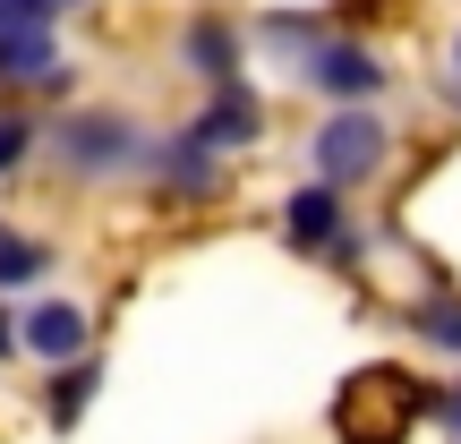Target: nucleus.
Returning <instances> with one entry per match:
<instances>
[{"label":"nucleus","mask_w":461,"mask_h":444,"mask_svg":"<svg viewBox=\"0 0 461 444\" xmlns=\"http://www.w3.org/2000/svg\"><path fill=\"white\" fill-rule=\"evenodd\" d=\"M308 154H316V180H333V188L350 197L359 180H376V171H384V154H393V129H384L367 103H342V112L316 129V146H308Z\"/></svg>","instance_id":"obj_2"},{"label":"nucleus","mask_w":461,"mask_h":444,"mask_svg":"<svg viewBox=\"0 0 461 444\" xmlns=\"http://www.w3.org/2000/svg\"><path fill=\"white\" fill-rule=\"evenodd\" d=\"M26 154H34V120L26 112H0V180H9Z\"/></svg>","instance_id":"obj_14"},{"label":"nucleus","mask_w":461,"mask_h":444,"mask_svg":"<svg viewBox=\"0 0 461 444\" xmlns=\"http://www.w3.org/2000/svg\"><path fill=\"white\" fill-rule=\"evenodd\" d=\"M342 222H350V205H342L333 180H308V188L282 197V248H299V257H325L342 240Z\"/></svg>","instance_id":"obj_4"},{"label":"nucleus","mask_w":461,"mask_h":444,"mask_svg":"<svg viewBox=\"0 0 461 444\" xmlns=\"http://www.w3.org/2000/svg\"><path fill=\"white\" fill-rule=\"evenodd\" d=\"M17 333H26L34 359H86V342H95V316L77 308V299H34V308H17Z\"/></svg>","instance_id":"obj_6"},{"label":"nucleus","mask_w":461,"mask_h":444,"mask_svg":"<svg viewBox=\"0 0 461 444\" xmlns=\"http://www.w3.org/2000/svg\"><path fill=\"white\" fill-rule=\"evenodd\" d=\"M240 26H222V17H188V34H180V60L197 68L205 86H222V77H240Z\"/></svg>","instance_id":"obj_9"},{"label":"nucleus","mask_w":461,"mask_h":444,"mask_svg":"<svg viewBox=\"0 0 461 444\" xmlns=\"http://www.w3.org/2000/svg\"><path fill=\"white\" fill-rule=\"evenodd\" d=\"M325 257H333V265H367V231H359V222H342V240H333Z\"/></svg>","instance_id":"obj_15"},{"label":"nucleus","mask_w":461,"mask_h":444,"mask_svg":"<svg viewBox=\"0 0 461 444\" xmlns=\"http://www.w3.org/2000/svg\"><path fill=\"white\" fill-rule=\"evenodd\" d=\"M17 350H26V333H17V308L0 299V359H17Z\"/></svg>","instance_id":"obj_16"},{"label":"nucleus","mask_w":461,"mask_h":444,"mask_svg":"<svg viewBox=\"0 0 461 444\" xmlns=\"http://www.w3.org/2000/svg\"><path fill=\"white\" fill-rule=\"evenodd\" d=\"M299 77L325 86L333 103H367V95H384V60H376L367 43H350V34H325V43H316V60L299 68Z\"/></svg>","instance_id":"obj_3"},{"label":"nucleus","mask_w":461,"mask_h":444,"mask_svg":"<svg viewBox=\"0 0 461 444\" xmlns=\"http://www.w3.org/2000/svg\"><path fill=\"white\" fill-rule=\"evenodd\" d=\"M453 86H461V34H453Z\"/></svg>","instance_id":"obj_18"},{"label":"nucleus","mask_w":461,"mask_h":444,"mask_svg":"<svg viewBox=\"0 0 461 444\" xmlns=\"http://www.w3.org/2000/svg\"><path fill=\"white\" fill-rule=\"evenodd\" d=\"M402 325H411L428 350L461 359V299H453V291H428V299H411V316H402Z\"/></svg>","instance_id":"obj_12"},{"label":"nucleus","mask_w":461,"mask_h":444,"mask_svg":"<svg viewBox=\"0 0 461 444\" xmlns=\"http://www.w3.org/2000/svg\"><path fill=\"white\" fill-rule=\"evenodd\" d=\"M436 419H445V428H453V444H461V385H453V394H436Z\"/></svg>","instance_id":"obj_17"},{"label":"nucleus","mask_w":461,"mask_h":444,"mask_svg":"<svg viewBox=\"0 0 461 444\" xmlns=\"http://www.w3.org/2000/svg\"><path fill=\"white\" fill-rule=\"evenodd\" d=\"M188 137H205L214 154H240V146H257V137H265V103L248 95L240 77H222L214 95H205V112L188 120Z\"/></svg>","instance_id":"obj_5"},{"label":"nucleus","mask_w":461,"mask_h":444,"mask_svg":"<svg viewBox=\"0 0 461 444\" xmlns=\"http://www.w3.org/2000/svg\"><path fill=\"white\" fill-rule=\"evenodd\" d=\"M95 385H103V367H95V359H60V376H51V394H43V419L68 436V428L86 419V402H95Z\"/></svg>","instance_id":"obj_11"},{"label":"nucleus","mask_w":461,"mask_h":444,"mask_svg":"<svg viewBox=\"0 0 461 444\" xmlns=\"http://www.w3.org/2000/svg\"><path fill=\"white\" fill-rule=\"evenodd\" d=\"M60 265V248L43 240H17V231H0V291H34V282Z\"/></svg>","instance_id":"obj_13"},{"label":"nucleus","mask_w":461,"mask_h":444,"mask_svg":"<svg viewBox=\"0 0 461 444\" xmlns=\"http://www.w3.org/2000/svg\"><path fill=\"white\" fill-rule=\"evenodd\" d=\"M316 43H325V26H316V17H299V9H291V17H282V9L257 17V51H274L282 68H308Z\"/></svg>","instance_id":"obj_10"},{"label":"nucleus","mask_w":461,"mask_h":444,"mask_svg":"<svg viewBox=\"0 0 461 444\" xmlns=\"http://www.w3.org/2000/svg\"><path fill=\"white\" fill-rule=\"evenodd\" d=\"M154 154H163V137H154L146 120L112 112V103L60 112V129H51V163H60L68 180H137V171H154Z\"/></svg>","instance_id":"obj_1"},{"label":"nucleus","mask_w":461,"mask_h":444,"mask_svg":"<svg viewBox=\"0 0 461 444\" xmlns=\"http://www.w3.org/2000/svg\"><path fill=\"white\" fill-rule=\"evenodd\" d=\"M0 86H60V26H0Z\"/></svg>","instance_id":"obj_8"},{"label":"nucleus","mask_w":461,"mask_h":444,"mask_svg":"<svg viewBox=\"0 0 461 444\" xmlns=\"http://www.w3.org/2000/svg\"><path fill=\"white\" fill-rule=\"evenodd\" d=\"M146 180H163L171 188V197H188V205H205V197H222V154L214 146H205V137H163V154H154V171H146Z\"/></svg>","instance_id":"obj_7"}]
</instances>
